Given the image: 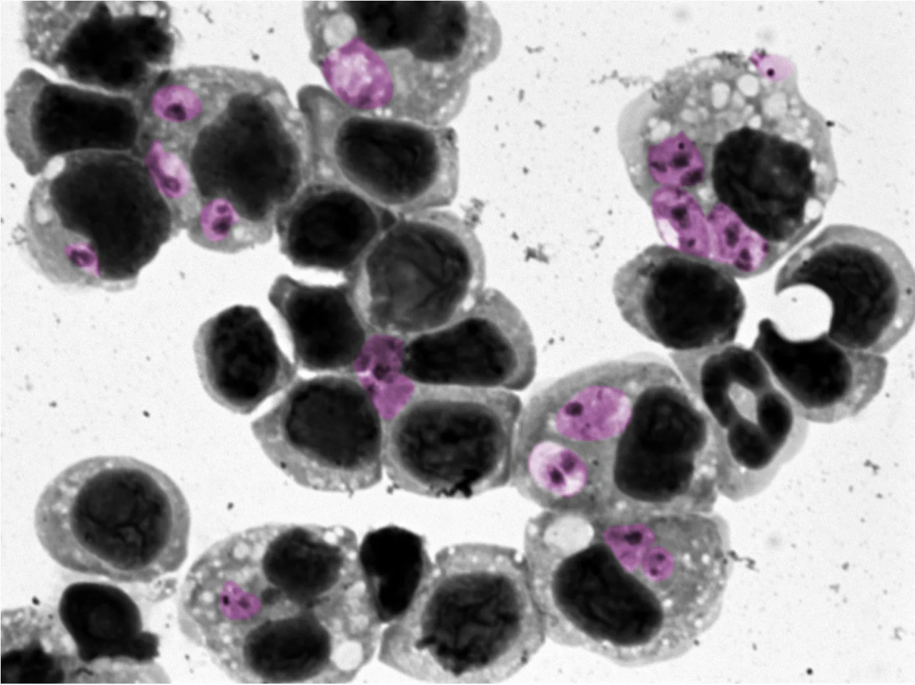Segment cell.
<instances>
[{
  "label": "cell",
  "mask_w": 915,
  "mask_h": 685,
  "mask_svg": "<svg viewBox=\"0 0 915 685\" xmlns=\"http://www.w3.org/2000/svg\"><path fill=\"white\" fill-rule=\"evenodd\" d=\"M390 361L395 373L416 384L516 391L532 383L537 367L529 325L495 288L441 328L391 338Z\"/></svg>",
  "instance_id": "cell-18"
},
{
  "label": "cell",
  "mask_w": 915,
  "mask_h": 685,
  "mask_svg": "<svg viewBox=\"0 0 915 685\" xmlns=\"http://www.w3.org/2000/svg\"><path fill=\"white\" fill-rule=\"evenodd\" d=\"M304 26L312 63L344 105L430 126L461 112L502 40L481 1H321Z\"/></svg>",
  "instance_id": "cell-4"
},
{
  "label": "cell",
  "mask_w": 915,
  "mask_h": 685,
  "mask_svg": "<svg viewBox=\"0 0 915 685\" xmlns=\"http://www.w3.org/2000/svg\"><path fill=\"white\" fill-rule=\"evenodd\" d=\"M199 103L170 170L172 213L197 245L235 254L272 238L313 175L307 126L275 78L203 65Z\"/></svg>",
  "instance_id": "cell-3"
},
{
  "label": "cell",
  "mask_w": 915,
  "mask_h": 685,
  "mask_svg": "<svg viewBox=\"0 0 915 685\" xmlns=\"http://www.w3.org/2000/svg\"><path fill=\"white\" fill-rule=\"evenodd\" d=\"M7 144L34 177L58 157L135 152L140 121L134 100L21 71L4 95Z\"/></svg>",
  "instance_id": "cell-19"
},
{
  "label": "cell",
  "mask_w": 915,
  "mask_h": 685,
  "mask_svg": "<svg viewBox=\"0 0 915 685\" xmlns=\"http://www.w3.org/2000/svg\"><path fill=\"white\" fill-rule=\"evenodd\" d=\"M38 539L63 568L122 583H148L188 555L190 512L177 484L129 456L82 459L45 488L35 509Z\"/></svg>",
  "instance_id": "cell-8"
},
{
  "label": "cell",
  "mask_w": 915,
  "mask_h": 685,
  "mask_svg": "<svg viewBox=\"0 0 915 685\" xmlns=\"http://www.w3.org/2000/svg\"><path fill=\"white\" fill-rule=\"evenodd\" d=\"M425 539L406 528L386 525L365 533L358 547L360 565L382 624L409 610L433 566Z\"/></svg>",
  "instance_id": "cell-25"
},
{
  "label": "cell",
  "mask_w": 915,
  "mask_h": 685,
  "mask_svg": "<svg viewBox=\"0 0 915 685\" xmlns=\"http://www.w3.org/2000/svg\"><path fill=\"white\" fill-rule=\"evenodd\" d=\"M670 356L712 422L719 494L741 500L759 493L798 452L807 421L752 348L731 343Z\"/></svg>",
  "instance_id": "cell-15"
},
{
  "label": "cell",
  "mask_w": 915,
  "mask_h": 685,
  "mask_svg": "<svg viewBox=\"0 0 915 685\" xmlns=\"http://www.w3.org/2000/svg\"><path fill=\"white\" fill-rule=\"evenodd\" d=\"M612 290L623 319L674 352L734 343L746 311L733 275L670 245H651L620 267Z\"/></svg>",
  "instance_id": "cell-17"
},
{
  "label": "cell",
  "mask_w": 915,
  "mask_h": 685,
  "mask_svg": "<svg viewBox=\"0 0 915 685\" xmlns=\"http://www.w3.org/2000/svg\"><path fill=\"white\" fill-rule=\"evenodd\" d=\"M485 256L449 211L399 215L346 276L372 334L402 338L453 321L484 290Z\"/></svg>",
  "instance_id": "cell-11"
},
{
  "label": "cell",
  "mask_w": 915,
  "mask_h": 685,
  "mask_svg": "<svg viewBox=\"0 0 915 685\" xmlns=\"http://www.w3.org/2000/svg\"><path fill=\"white\" fill-rule=\"evenodd\" d=\"M751 348L807 422L831 423L855 415L885 382L887 361L882 355L843 347L826 331L792 339L765 317Z\"/></svg>",
  "instance_id": "cell-20"
},
{
  "label": "cell",
  "mask_w": 915,
  "mask_h": 685,
  "mask_svg": "<svg viewBox=\"0 0 915 685\" xmlns=\"http://www.w3.org/2000/svg\"><path fill=\"white\" fill-rule=\"evenodd\" d=\"M524 549L547 637L628 668L693 649L731 570L727 526L713 512L603 520L544 510L528 520Z\"/></svg>",
  "instance_id": "cell-2"
},
{
  "label": "cell",
  "mask_w": 915,
  "mask_h": 685,
  "mask_svg": "<svg viewBox=\"0 0 915 685\" xmlns=\"http://www.w3.org/2000/svg\"><path fill=\"white\" fill-rule=\"evenodd\" d=\"M803 286L828 297L826 333L843 347L883 355L913 324V268L894 240L873 230L832 224L800 246L778 270L774 293Z\"/></svg>",
  "instance_id": "cell-16"
},
{
  "label": "cell",
  "mask_w": 915,
  "mask_h": 685,
  "mask_svg": "<svg viewBox=\"0 0 915 685\" xmlns=\"http://www.w3.org/2000/svg\"><path fill=\"white\" fill-rule=\"evenodd\" d=\"M396 214L345 183L313 178L280 211L274 231L293 265L346 277Z\"/></svg>",
  "instance_id": "cell-21"
},
{
  "label": "cell",
  "mask_w": 915,
  "mask_h": 685,
  "mask_svg": "<svg viewBox=\"0 0 915 685\" xmlns=\"http://www.w3.org/2000/svg\"><path fill=\"white\" fill-rule=\"evenodd\" d=\"M198 376L209 397L239 414L256 411L298 376L260 311L236 305L198 329L194 341Z\"/></svg>",
  "instance_id": "cell-22"
},
{
  "label": "cell",
  "mask_w": 915,
  "mask_h": 685,
  "mask_svg": "<svg viewBox=\"0 0 915 685\" xmlns=\"http://www.w3.org/2000/svg\"><path fill=\"white\" fill-rule=\"evenodd\" d=\"M57 615L73 647L79 679L145 669L158 656L157 636L144 630L137 604L117 586L71 583L61 595Z\"/></svg>",
  "instance_id": "cell-24"
},
{
  "label": "cell",
  "mask_w": 915,
  "mask_h": 685,
  "mask_svg": "<svg viewBox=\"0 0 915 685\" xmlns=\"http://www.w3.org/2000/svg\"><path fill=\"white\" fill-rule=\"evenodd\" d=\"M383 424L393 488L471 498L510 480L520 397L503 389L416 384Z\"/></svg>",
  "instance_id": "cell-10"
},
{
  "label": "cell",
  "mask_w": 915,
  "mask_h": 685,
  "mask_svg": "<svg viewBox=\"0 0 915 685\" xmlns=\"http://www.w3.org/2000/svg\"><path fill=\"white\" fill-rule=\"evenodd\" d=\"M21 39L29 58L65 80L134 98L170 68L172 13L160 1H25Z\"/></svg>",
  "instance_id": "cell-13"
},
{
  "label": "cell",
  "mask_w": 915,
  "mask_h": 685,
  "mask_svg": "<svg viewBox=\"0 0 915 685\" xmlns=\"http://www.w3.org/2000/svg\"><path fill=\"white\" fill-rule=\"evenodd\" d=\"M661 361L603 362L535 392L517 422L510 485L545 510L592 514L634 399Z\"/></svg>",
  "instance_id": "cell-9"
},
{
  "label": "cell",
  "mask_w": 915,
  "mask_h": 685,
  "mask_svg": "<svg viewBox=\"0 0 915 685\" xmlns=\"http://www.w3.org/2000/svg\"><path fill=\"white\" fill-rule=\"evenodd\" d=\"M759 114L727 122L694 200L692 253L740 279L768 271L810 235L837 185L828 144L789 129L787 113Z\"/></svg>",
  "instance_id": "cell-6"
},
{
  "label": "cell",
  "mask_w": 915,
  "mask_h": 685,
  "mask_svg": "<svg viewBox=\"0 0 915 685\" xmlns=\"http://www.w3.org/2000/svg\"><path fill=\"white\" fill-rule=\"evenodd\" d=\"M250 426L270 461L302 487L353 495L382 478L383 423L357 375L299 378Z\"/></svg>",
  "instance_id": "cell-14"
},
{
  "label": "cell",
  "mask_w": 915,
  "mask_h": 685,
  "mask_svg": "<svg viewBox=\"0 0 915 685\" xmlns=\"http://www.w3.org/2000/svg\"><path fill=\"white\" fill-rule=\"evenodd\" d=\"M268 300L288 333L297 366L353 375L367 369L373 334L347 280L312 285L281 274L269 289Z\"/></svg>",
  "instance_id": "cell-23"
},
{
  "label": "cell",
  "mask_w": 915,
  "mask_h": 685,
  "mask_svg": "<svg viewBox=\"0 0 915 685\" xmlns=\"http://www.w3.org/2000/svg\"><path fill=\"white\" fill-rule=\"evenodd\" d=\"M546 638L525 556L460 543L435 554L409 610L382 631L378 659L427 682L491 684L518 672Z\"/></svg>",
  "instance_id": "cell-5"
},
{
  "label": "cell",
  "mask_w": 915,
  "mask_h": 685,
  "mask_svg": "<svg viewBox=\"0 0 915 685\" xmlns=\"http://www.w3.org/2000/svg\"><path fill=\"white\" fill-rule=\"evenodd\" d=\"M297 97L313 178L345 183L399 215L454 200L459 156L452 128L357 113L318 85L303 86Z\"/></svg>",
  "instance_id": "cell-12"
},
{
  "label": "cell",
  "mask_w": 915,
  "mask_h": 685,
  "mask_svg": "<svg viewBox=\"0 0 915 685\" xmlns=\"http://www.w3.org/2000/svg\"><path fill=\"white\" fill-rule=\"evenodd\" d=\"M2 672L14 682L58 683L78 678L73 647L58 615L33 608L7 612Z\"/></svg>",
  "instance_id": "cell-26"
},
{
  "label": "cell",
  "mask_w": 915,
  "mask_h": 685,
  "mask_svg": "<svg viewBox=\"0 0 915 685\" xmlns=\"http://www.w3.org/2000/svg\"><path fill=\"white\" fill-rule=\"evenodd\" d=\"M180 232L137 154L88 151L35 183L13 238L54 284L122 291Z\"/></svg>",
  "instance_id": "cell-7"
},
{
  "label": "cell",
  "mask_w": 915,
  "mask_h": 685,
  "mask_svg": "<svg viewBox=\"0 0 915 685\" xmlns=\"http://www.w3.org/2000/svg\"><path fill=\"white\" fill-rule=\"evenodd\" d=\"M350 528L266 523L208 547L180 588L178 623L230 679L344 684L381 625Z\"/></svg>",
  "instance_id": "cell-1"
}]
</instances>
